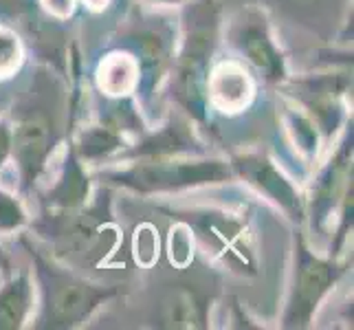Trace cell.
I'll return each mask as SVG.
<instances>
[{
	"instance_id": "obj_20",
	"label": "cell",
	"mask_w": 354,
	"mask_h": 330,
	"mask_svg": "<svg viewBox=\"0 0 354 330\" xmlns=\"http://www.w3.org/2000/svg\"><path fill=\"white\" fill-rule=\"evenodd\" d=\"M71 145L82 161L100 163L104 158H111L117 150L126 148L128 143H126V137H121L113 128H108L97 121V124L84 128L77 134L75 143H71Z\"/></svg>"
},
{
	"instance_id": "obj_8",
	"label": "cell",
	"mask_w": 354,
	"mask_h": 330,
	"mask_svg": "<svg viewBox=\"0 0 354 330\" xmlns=\"http://www.w3.org/2000/svg\"><path fill=\"white\" fill-rule=\"evenodd\" d=\"M344 266L335 258L315 255L304 236H297V262L295 279H292L290 297L282 315L284 328H306L313 322V315L319 309L324 297L339 282Z\"/></svg>"
},
{
	"instance_id": "obj_11",
	"label": "cell",
	"mask_w": 354,
	"mask_h": 330,
	"mask_svg": "<svg viewBox=\"0 0 354 330\" xmlns=\"http://www.w3.org/2000/svg\"><path fill=\"white\" fill-rule=\"evenodd\" d=\"M183 220L205 240L216 258H221L227 266L238 268L240 273L255 275V258L247 242V229L234 216L225 214H187Z\"/></svg>"
},
{
	"instance_id": "obj_27",
	"label": "cell",
	"mask_w": 354,
	"mask_h": 330,
	"mask_svg": "<svg viewBox=\"0 0 354 330\" xmlns=\"http://www.w3.org/2000/svg\"><path fill=\"white\" fill-rule=\"evenodd\" d=\"M82 3L86 5L88 9H93V11H100V9H104L108 5V0H82Z\"/></svg>"
},
{
	"instance_id": "obj_22",
	"label": "cell",
	"mask_w": 354,
	"mask_h": 330,
	"mask_svg": "<svg viewBox=\"0 0 354 330\" xmlns=\"http://www.w3.org/2000/svg\"><path fill=\"white\" fill-rule=\"evenodd\" d=\"M22 59H24L22 38L11 27L0 24V80L16 75Z\"/></svg>"
},
{
	"instance_id": "obj_25",
	"label": "cell",
	"mask_w": 354,
	"mask_h": 330,
	"mask_svg": "<svg viewBox=\"0 0 354 330\" xmlns=\"http://www.w3.org/2000/svg\"><path fill=\"white\" fill-rule=\"evenodd\" d=\"M38 5L57 20H68V16L75 11V0H38Z\"/></svg>"
},
{
	"instance_id": "obj_14",
	"label": "cell",
	"mask_w": 354,
	"mask_h": 330,
	"mask_svg": "<svg viewBox=\"0 0 354 330\" xmlns=\"http://www.w3.org/2000/svg\"><path fill=\"white\" fill-rule=\"evenodd\" d=\"M207 148L201 143L198 134L192 130L189 117H172L163 128L154 132H143L139 141L128 145L119 154L121 161L134 158H158V156H183V154H205Z\"/></svg>"
},
{
	"instance_id": "obj_28",
	"label": "cell",
	"mask_w": 354,
	"mask_h": 330,
	"mask_svg": "<svg viewBox=\"0 0 354 330\" xmlns=\"http://www.w3.org/2000/svg\"><path fill=\"white\" fill-rule=\"evenodd\" d=\"M0 271H3L5 275H9V258H7L3 247H0Z\"/></svg>"
},
{
	"instance_id": "obj_2",
	"label": "cell",
	"mask_w": 354,
	"mask_h": 330,
	"mask_svg": "<svg viewBox=\"0 0 354 330\" xmlns=\"http://www.w3.org/2000/svg\"><path fill=\"white\" fill-rule=\"evenodd\" d=\"M180 16L183 44L174 62L172 95L183 115L207 124V77L221 40V3L218 0H185Z\"/></svg>"
},
{
	"instance_id": "obj_24",
	"label": "cell",
	"mask_w": 354,
	"mask_h": 330,
	"mask_svg": "<svg viewBox=\"0 0 354 330\" xmlns=\"http://www.w3.org/2000/svg\"><path fill=\"white\" fill-rule=\"evenodd\" d=\"M38 7V0H0V24L16 31Z\"/></svg>"
},
{
	"instance_id": "obj_18",
	"label": "cell",
	"mask_w": 354,
	"mask_h": 330,
	"mask_svg": "<svg viewBox=\"0 0 354 330\" xmlns=\"http://www.w3.org/2000/svg\"><path fill=\"white\" fill-rule=\"evenodd\" d=\"M97 89L104 97H124L137 91L139 84V64L132 53L115 51L106 55L95 71Z\"/></svg>"
},
{
	"instance_id": "obj_5",
	"label": "cell",
	"mask_w": 354,
	"mask_h": 330,
	"mask_svg": "<svg viewBox=\"0 0 354 330\" xmlns=\"http://www.w3.org/2000/svg\"><path fill=\"white\" fill-rule=\"evenodd\" d=\"M234 167L223 158H209L205 154L183 156H158V158H134L124 169H108L100 178L106 185L126 187L139 194H163L201 185H218L231 181Z\"/></svg>"
},
{
	"instance_id": "obj_13",
	"label": "cell",
	"mask_w": 354,
	"mask_h": 330,
	"mask_svg": "<svg viewBox=\"0 0 354 330\" xmlns=\"http://www.w3.org/2000/svg\"><path fill=\"white\" fill-rule=\"evenodd\" d=\"M352 183V130L346 134L344 143L339 145L335 156L326 163V167L315 178L310 194V218L313 229L324 231L330 218L341 205L346 190Z\"/></svg>"
},
{
	"instance_id": "obj_17",
	"label": "cell",
	"mask_w": 354,
	"mask_h": 330,
	"mask_svg": "<svg viewBox=\"0 0 354 330\" xmlns=\"http://www.w3.org/2000/svg\"><path fill=\"white\" fill-rule=\"evenodd\" d=\"M91 196V178L84 169L82 158L75 154L73 145H68V154L62 167V174L44 194V210H73L88 201Z\"/></svg>"
},
{
	"instance_id": "obj_10",
	"label": "cell",
	"mask_w": 354,
	"mask_h": 330,
	"mask_svg": "<svg viewBox=\"0 0 354 330\" xmlns=\"http://www.w3.org/2000/svg\"><path fill=\"white\" fill-rule=\"evenodd\" d=\"M229 3L258 5L273 14L277 22L288 24L290 29L310 33L319 42H330L341 18L348 14L350 0H229Z\"/></svg>"
},
{
	"instance_id": "obj_23",
	"label": "cell",
	"mask_w": 354,
	"mask_h": 330,
	"mask_svg": "<svg viewBox=\"0 0 354 330\" xmlns=\"http://www.w3.org/2000/svg\"><path fill=\"white\" fill-rule=\"evenodd\" d=\"M27 225V212L22 203L5 190H0V236L14 234Z\"/></svg>"
},
{
	"instance_id": "obj_15",
	"label": "cell",
	"mask_w": 354,
	"mask_h": 330,
	"mask_svg": "<svg viewBox=\"0 0 354 330\" xmlns=\"http://www.w3.org/2000/svg\"><path fill=\"white\" fill-rule=\"evenodd\" d=\"M154 306H158L156 328H207L212 295L198 284L178 282L169 286Z\"/></svg>"
},
{
	"instance_id": "obj_7",
	"label": "cell",
	"mask_w": 354,
	"mask_h": 330,
	"mask_svg": "<svg viewBox=\"0 0 354 330\" xmlns=\"http://www.w3.org/2000/svg\"><path fill=\"white\" fill-rule=\"evenodd\" d=\"M227 42L240 62L253 68L268 86H279L286 80V59L273 40L264 9L258 5H238L227 24Z\"/></svg>"
},
{
	"instance_id": "obj_26",
	"label": "cell",
	"mask_w": 354,
	"mask_h": 330,
	"mask_svg": "<svg viewBox=\"0 0 354 330\" xmlns=\"http://www.w3.org/2000/svg\"><path fill=\"white\" fill-rule=\"evenodd\" d=\"M11 158V124L0 119V169Z\"/></svg>"
},
{
	"instance_id": "obj_19",
	"label": "cell",
	"mask_w": 354,
	"mask_h": 330,
	"mask_svg": "<svg viewBox=\"0 0 354 330\" xmlns=\"http://www.w3.org/2000/svg\"><path fill=\"white\" fill-rule=\"evenodd\" d=\"M33 304L31 273L22 268L16 277L0 286V330H18L27 322Z\"/></svg>"
},
{
	"instance_id": "obj_4",
	"label": "cell",
	"mask_w": 354,
	"mask_h": 330,
	"mask_svg": "<svg viewBox=\"0 0 354 330\" xmlns=\"http://www.w3.org/2000/svg\"><path fill=\"white\" fill-rule=\"evenodd\" d=\"M33 227L53 247V258L77 266L102 262L119 242L108 194L73 210H44V216Z\"/></svg>"
},
{
	"instance_id": "obj_6",
	"label": "cell",
	"mask_w": 354,
	"mask_h": 330,
	"mask_svg": "<svg viewBox=\"0 0 354 330\" xmlns=\"http://www.w3.org/2000/svg\"><path fill=\"white\" fill-rule=\"evenodd\" d=\"M115 42L137 59V95L141 102V113L150 115L161 82L174 64L176 24L169 16L143 14V11L134 9L119 27Z\"/></svg>"
},
{
	"instance_id": "obj_12",
	"label": "cell",
	"mask_w": 354,
	"mask_h": 330,
	"mask_svg": "<svg viewBox=\"0 0 354 330\" xmlns=\"http://www.w3.org/2000/svg\"><path fill=\"white\" fill-rule=\"evenodd\" d=\"M231 167H234L236 176L244 178L249 185L262 192L266 199H271L290 220L301 223L304 216H306L301 194L282 174V169L275 167L271 158L258 152H247L231 158Z\"/></svg>"
},
{
	"instance_id": "obj_3",
	"label": "cell",
	"mask_w": 354,
	"mask_h": 330,
	"mask_svg": "<svg viewBox=\"0 0 354 330\" xmlns=\"http://www.w3.org/2000/svg\"><path fill=\"white\" fill-rule=\"evenodd\" d=\"M20 244L33 262L35 279H38L42 293V306L35 328H75L86 322L104 302L117 297L124 291L121 284H95L77 275L75 271L59 264L53 255H46L38 247H33L29 238L22 236Z\"/></svg>"
},
{
	"instance_id": "obj_1",
	"label": "cell",
	"mask_w": 354,
	"mask_h": 330,
	"mask_svg": "<svg viewBox=\"0 0 354 330\" xmlns=\"http://www.w3.org/2000/svg\"><path fill=\"white\" fill-rule=\"evenodd\" d=\"M64 84L53 68H35L29 91L11 110V158L18 167L20 192L29 194L51 161L62 139Z\"/></svg>"
},
{
	"instance_id": "obj_29",
	"label": "cell",
	"mask_w": 354,
	"mask_h": 330,
	"mask_svg": "<svg viewBox=\"0 0 354 330\" xmlns=\"http://www.w3.org/2000/svg\"><path fill=\"white\" fill-rule=\"evenodd\" d=\"M152 5H183L185 0H148Z\"/></svg>"
},
{
	"instance_id": "obj_16",
	"label": "cell",
	"mask_w": 354,
	"mask_h": 330,
	"mask_svg": "<svg viewBox=\"0 0 354 330\" xmlns=\"http://www.w3.org/2000/svg\"><path fill=\"white\" fill-rule=\"evenodd\" d=\"M255 97V80L240 59H225L209 71L207 77V104L227 115L242 113Z\"/></svg>"
},
{
	"instance_id": "obj_9",
	"label": "cell",
	"mask_w": 354,
	"mask_h": 330,
	"mask_svg": "<svg viewBox=\"0 0 354 330\" xmlns=\"http://www.w3.org/2000/svg\"><path fill=\"white\" fill-rule=\"evenodd\" d=\"M286 93L295 100L301 110L306 113L317 130L322 132L326 141L337 132L341 117H344V106L341 100L352 89V68L344 71H328L319 75H306L297 80H284Z\"/></svg>"
},
{
	"instance_id": "obj_21",
	"label": "cell",
	"mask_w": 354,
	"mask_h": 330,
	"mask_svg": "<svg viewBox=\"0 0 354 330\" xmlns=\"http://www.w3.org/2000/svg\"><path fill=\"white\" fill-rule=\"evenodd\" d=\"M284 119H286V128L290 132V139H292V143H295L297 152L304 158H315L317 150H319L322 132L317 130L313 119L299 108H288Z\"/></svg>"
}]
</instances>
